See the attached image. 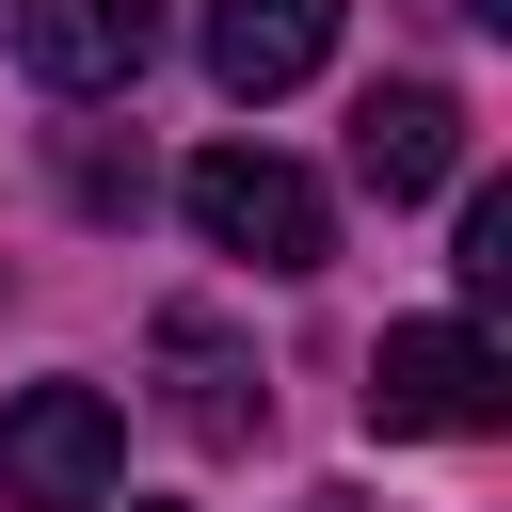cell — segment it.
I'll return each instance as SVG.
<instances>
[{
	"label": "cell",
	"instance_id": "cell-9",
	"mask_svg": "<svg viewBox=\"0 0 512 512\" xmlns=\"http://www.w3.org/2000/svg\"><path fill=\"white\" fill-rule=\"evenodd\" d=\"M464 288H480V304L512 288V192H464Z\"/></svg>",
	"mask_w": 512,
	"mask_h": 512
},
{
	"label": "cell",
	"instance_id": "cell-2",
	"mask_svg": "<svg viewBox=\"0 0 512 512\" xmlns=\"http://www.w3.org/2000/svg\"><path fill=\"white\" fill-rule=\"evenodd\" d=\"M368 432H512V368L480 320H384L368 352Z\"/></svg>",
	"mask_w": 512,
	"mask_h": 512
},
{
	"label": "cell",
	"instance_id": "cell-4",
	"mask_svg": "<svg viewBox=\"0 0 512 512\" xmlns=\"http://www.w3.org/2000/svg\"><path fill=\"white\" fill-rule=\"evenodd\" d=\"M16 64L64 112H96V96H128L160 64V0H16Z\"/></svg>",
	"mask_w": 512,
	"mask_h": 512
},
{
	"label": "cell",
	"instance_id": "cell-7",
	"mask_svg": "<svg viewBox=\"0 0 512 512\" xmlns=\"http://www.w3.org/2000/svg\"><path fill=\"white\" fill-rule=\"evenodd\" d=\"M160 352H176V416H192L208 448H256V432H272V384L224 352V320H208V304H176V320H160Z\"/></svg>",
	"mask_w": 512,
	"mask_h": 512
},
{
	"label": "cell",
	"instance_id": "cell-3",
	"mask_svg": "<svg viewBox=\"0 0 512 512\" xmlns=\"http://www.w3.org/2000/svg\"><path fill=\"white\" fill-rule=\"evenodd\" d=\"M112 464H128V416L96 384H16L0 400V496L16 512H96Z\"/></svg>",
	"mask_w": 512,
	"mask_h": 512
},
{
	"label": "cell",
	"instance_id": "cell-5",
	"mask_svg": "<svg viewBox=\"0 0 512 512\" xmlns=\"http://www.w3.org/2000/svg\"><path fill=\"white\" fill-rule=\"evenodd\" d=\"M352 176H368L384 208L448 192V176H464V96H448V80H368V96H352Z\"/></svg>",
	"mask_w": 512,
	"mask_h": 512
},
{
	"label": "cell",
	"instance_id": "cell-8",
	"mask_svg": "<svg viewBox=\"0 0 512 512\" xmlns=\"http://www.w3.org/2000/svg\"><path fill=\"white\" fill-rule=\"evenodd\" d=\"M64 192H80L96 224H128V208H144V144H112V128H64Z\"/></svg>",
	"mask_w": 512,
	"mask_h": 512
},
{
	"label": "cell",
	"instance_id": "cell-1",
	"mask_svg": "<svg viewBox=\"0 0 512 512\" xmlns=\"http://www.w3.org/2000/svg\"><path fill=\"white\" fill-rule=\"evenodd\" d=\"M176 192H192L208 256H240V272H320V256H336V208H320V176H304V160H272V144H208Z\"/></svg>",
	"mask_w": 512,
	"mask_h": 512
},
{
	"label": "cell",
	"instance_id": "cell-6",
	"mask_svg": "<svg viewBox=\"0 0 512 512\" xmlns=\"http://www.w3.org/2000/svg\"><path fill=\"white\" fill-rule=\"evenodd\" d=\"M336 16L352 0H208V80L224 96H288V80H320Z\"/></svg>",
	"mask_w": 512,
	"mask_h": 512
}]
</instances>
